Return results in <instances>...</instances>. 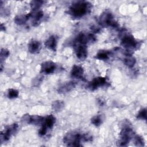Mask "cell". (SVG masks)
Returning a JSON list of instances; mask_svg holds the SVG:
<instances>
[{
	"label": "cell",
	"mask_w": 147,
	"mask_h": 147,
	"mask_svg": "<svg viewBox=\"0 0 147 147\" xmlns=\"http://www.w3.org/2000/svg\"><path fill=\"white\" fill-rule=\"evenodd\" d=\"M88 9V2L79 1L74 3L71 5L69 8V12L75 17H82L87 13Z\"/></svg>",
	"instance_id": "6da1fadb"
},
{
	"label": "cell",
	"mask_w": 147,
	"mask_h": 147,
	"mask_svg": "<svg viewBox=\"0 0 147 147\" xmlns=\"http://www.w3.org/2000/svg\"><path fill=\"white\" fill-rule=\"evenodd\" d=\"M82 140V136L77 132H70L67 133L64 137V142L69 146H81L80 141Z\"/></svg>",
	"instance_id": "7a4b0ae2"
},
{
	"label": "cell",
	"mask_w": 147,
	"mask_h": 147,
	"mask_svg": "<svg viewBox=\"0 0 147 147\" xmlns=\"http://www.w3.org/2000/svg\"><path fill=\"white\" fill-rule=\"evenodd\" d=\"M99 23L103 26H111L116 28L118 26L117 22L114 20L112 14L108 11H105L99 17Z\"/></svg>",
	"instance_id": "3957f363"
},
{
	"label": "cell",
	"mask_w": 147,
	"mask_h": 147,
	"mask_svg": "<svg viewBox=\"0 0 147 147\" xmlns=\"http://www.w3.org/2000/svg\"><path fill=\"white\" fill-rule=\"evenodd\" d=\"M18 128V126L17 123H13L10 126L6 127L4 132H2L1 134V141H7L9 140L11 135L17 132Z\"/></svg>",
	"instance_id": "277c9868"
},
{
	"label": "cell",
	"mask_w": 147,
	"mask_h": 147,
	"mask_svg": "<svg viewBox=\"0 0 147 147\" xmlns=\"http://www.w3.org/2000/svg\"><path fill=\"white\" fill-rule=\"evenodd\" d=\"M122 45L127 49H131L137 46V41L131 34H125L121 40Z\"/></svg>",
	"instance_id": "5b68a950"
},
{
	"label": "cell",
	"mask_w": 147,
	"mask_h": 147,
	"mask_svg": "<svg viewBox=\"0 0 147 147\" xmlns=\"http://www.w3.org/2000/svg\"><path fill=\"white\" fill-rule=\"evenodd\" d=\"M95 40V38L94 35L91 34L80 33L76 38V41L80 44L86 45L88 42H91Z\"/></svg>",
	"instance_id": "8992f818"
},
{
	"label": "cell",
	"mask_w": 147,
	"mask_h": 147,
	"mask_svg": "<svg viewBox=\"0 0 147 147\" xmlns=\"http://www.w3.org/2000/svg\"><path fill=\"white\" fill-rule=\"evenodd\" d=\"M55 64L51 61H48L41 64V72L45 74H50L55 71Z\"/></svg>",
	"instance_id": "52a82bcc"
},
{
	"label": "cell",
	"mask_w": 147,
	"mask_h": 147,
	"mask_svg": "<svg viewBox=\"0 0 147 147\" xmlns=\"http://www.w3.org/2000/svg\"><path fill=\"white\" fill-rule=\"evenodd\" d=\"M106 83V80L103 77H97L94 78L88 84V87L91 90H94L99 87L102 86Z\"/></svg>",
	"instance_id": "ba28073f"
},
{
	"label": "cell",
	"mask_w": 147,
	"mask_h": 147,
	"mask_svg": "<svg viewBox=\"0 0 147 147\" xmlns=\"http://www.w3.org/2000/svg\"><path fill=\"white\" fill-rule=\"evenodd\" d=\"M75 51L77 57L81 60H84L87 56V51L85 45L80 44L78 45L76 47Z\"/></svg>",
	"instance_id": "9c48e42d"
},
{
	"label": "cell",
	"mask_w": 147,
	"mask_h": 147,
	"mask_svg": "<svg viewBox=\"0 0 147 147\" xmlns=\"http://www.w3.org/2000/svg\"><path fill=\"white\" fill-rule=\"evenodd\" d=\"M75 86L76 84L74 82H66L59 87L57 91L60 94L67 93L74 89L75 87Z\"/></svg>",
	"instance_id": "30bf717a"
},
{
	"label": "cell",
	"mask_w": 147,
	"mask_h": 147,
	"mask_svg": "<svg viewBox=\"0 0 147 147\" xmlns=\"http://www.w3.org/2000/svg\"><path fill=\"white\" fill-rule=\"evenodd\" d=\"M84 73L83 69L79 66L75 65L73 66L71 72V75L72 77L76 79H80L83 77Z\"/></svg>",
	"instance_id": "8fae6325"
},
{
	"label": "cell",
	"mask_w": 147,
	"mask_h": 147,
	"mask_svg": "<svg viewBox=\"0 0 147 147\" xmlns=\"http://www.w3.org/2000/svg\"><path fill=\"white\" fill-rule=\"evenodd\" d=\"M45 47L51 50L55 51L56 47V38L55 36H50L45 42Z\"/></svg>",
	"instance_id": "7c38bea8"
},
{
	"label": "cell",
	"mask_w": 147,
	"mask_h": 147,
	"mask_svg": "<svg viewBox=\"0 0 147 147\" xmlns=\"http://www.w3.org/2000/svg\"><path fill=\"white\" fill-rule=\"evenodd\" d=\"M44 14L42 11L39 10H34L31 13H29L30 17H32L33 20V23H37L42 17Z\"/></svg>",
	"instance_id": "4fadbf2b"
},
{
	"label": "cell",
	"mask_w": 147,
	"mask_h": 147,
	"mask_svg": "<svg viewBox=\"0 0 147 147\" xmlns=\"http://www.w3.org/2000/svg\"><path fill=\"white\" fill-rule=\"evenodd\" d=\"M40 48V43L36 40L32 41L29 45H28V49L29 52L32 53H36L38 51H39Z\"/></svg>",
	"instance_id": "5bb4252c"
},
{
	"label": "cell",
	"mask_w": 147,
	"mask_h": 147,
	"mask_svg": "<svg viewBox=\"0 0 147 147\" xmlns=\"http://www.w3.org/2000/svg\"><path fill=\"white\" fill-rule=\"evenodd\" d=\"M55 122V118L52 115H49L46 118H44L42 125L46 126L48 129L51 128Z\"/></svg>",
	"instance_id": "9a60e30c"
},
{
	"label": "cell",
	"mask_w": 147,
	"mask_h": 147,
	"mask_svg": "<svg viewBox=\"0 0 147 147\" xmlns=\"http://www.w3.org/2000/svg\"><path fill=\"white\" fill-rule=\"evenodd\" d=\"M30 17L29 14H21L17 16L14 18V22L18 25H22L25 24Z\"/></svg>",
	"instance_id": "2e32d148"
},
{
	"label": "cell",
	"mask_w": 147,
	"mask_h": 147,
	"mask_svg": "<svg viewBox=\"0 0 147 147\" xmlns=\"http://www.w3.org/2000/svg\"><path fill=\"white\" fill-rule=\"evenodd\" d=\"M124 64L128 67H133L136 63V59L130 55H127L123 59Z\"/></svg>",
	"instance_id": "e0dca14e"
},
{
	"label": "cell",
	"mask_w": 147,
	"mask_h": 147,
	"mask_svg": "<svg viewBox=\"0 0 147 147\" xmlns=\"http://www.w3.org/2000/svg\"><path fill=\"white\" fill-rule=\"evenodd\" d=\"M64 106V103L61 100H55L52 104V108L53 110L58 111L61 110Z\"/></svg>",
	"instance_id": "ac0fdd59"
},
{
	"label": "cell",
	"mask_w": 147,
	"mask_h": 147,
	"mask_svg": "<svg viewBox=\"0 0 147 147\" xmlns=\"http://www.w3.org/2000/svg\"><path fill=\"white\" fill-rule=\"evenodd\" d=\"M91 123L96 126H100L102 123V118L100 115H97L91 118Z\"/></svg>",
	"instance_id": "d6986e66"
},
{
	"label": "cell",
	"mask_w": 147,
	"mask_h": 147,
	"mask_svg": "<svg viewBox=\"0 0 147 147\" xmlns=\"http://www.w3.org/2000/svg\"><path fill=\"white\" fill-rule=\"evenodd\" d=\"M44 118L39 115H32L31 118V123L34 125H38L42 123Z\"/></svg>",
	"instance_id": "ffe728a7"
},
{
	"label": "cell",
	"mask_w": 147,
	"mask_h": 147,
	"mask_svg": "<svg viewBox=\"0 0 147 147\" xmlns=\"http://www.w3.org/2000/svg\"><path fill=\"white\" fill-rule=\"evenodd\" d=\"M96 57L99 60H107L109 58V52L107 51H101L98 53Z\"/></svg>",
	"instance_id": "44dd1931"
},
{
	"label": "cell",
	"mask_w": 147,
	"mask_h": 147,
	"mask_svg": "<svg viewBox=\"0 0 147 147\" xmlns=\"http://www.w3.org/2000/svg\"><path fill=\"white\" fill-rule=\"evenodd\" d=\"M43 1H33L30 2V6L33 10H38V9L42 5Z\"/></svg>",
	"instance_id": "7402d4cb"
},
{
	"label": "cell",
	"mask_w": 147,
	"mask_h": 147,
	"mask_svg": "<svg viewBox=\"0 0 147 147\" xmlns=\"http://www.w3.org/2000/svg\"><path fill=\"white\" fill-rule=\"evenodd\" d=\"M18 95V91L17 90L10 88L8 90V92H7L8 98L10 99H13V98H17Z\"/></svg>",
	"instance_id": "603a6c76"
},
{
	"label": "cell",
	"mask_w": 147,
	"mask_h": 147,
	"mask_svg": "<svg viewBox=\"0 0 147 147\" xmlns=\"http://www.w3.org/2000/svg\"><path fill=\"white\" fill-rule=\"evenodd\" d=\"M137 118L140 119H146V109H141L138 113Z\"/></svg>",
	"instance_id": "cb8c5ba5"
},
{
	"label": "cell",
	"mask_w": 147,
	"mask_h": 147,
	"mask_svg": "<svg viewBox=\"0 0 147 147\" xmlns=\"http://www.w3.org/2000/svg\"><path fill=\"white\" fill-rule=\"evenodd\" d=\"M31 118L32 116L29 114H25L22 117L21 121L24 123L29 124L31 123Z\"/></svg>",
	"instance_id": "d4e9b609"
},
{
	"label": "cell",
	"mask_w": 147,
	"mask_h": 147,
	"mask_svg": "<svg viewBox=\"0 0 147 147\" xmlns=\"http://www.w3.org/2000/svg\"><path fill=\"white\" fill-rule=\"evenodd\" d=\"M10 52L7 49H2L1 51V60L2 61L9 56Z\"/></svg>",
	"instance_id": "484cf974"
},
{
	"label": "cell",
	"mask_w": 147,
	"mask_h": 147,
	"mask_svg": "<svg viewBox=\"0 0 147 147\" xmlns=\"http://www.w3.org/2000/svg\"><path fill=\"white\" fill-rule=\"evenodd\" d=\"M135 144L137 146H141L144 145V142L143 138L138 136H136L135 137Z\"/></svg>",
	"instance_id": "4316f807"
},
{
	"label": "cell",
	"mask_w": 147,
	"mask_h": 147,
	"mask_svg": "<svg viewBox=\"0 0 147 147\" xmlns=\"http://www.w3.org/2000/svg\"><path fill=\"white\" fill-rule=\"evenodd\" d=\"M47 129H48V128H47L46 126H45L44 125H42L41 127L40 128V129L39 131H38V134H39V135H40V136H44V135L46 134L47 131Z\"/></svg>",
	"instance_id": "83f0119b"
}]
</instances>
